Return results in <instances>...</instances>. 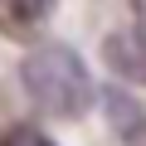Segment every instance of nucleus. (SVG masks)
I'll list each match as a JSON object with an SVG mask.
<instances>
[{"instance_id":"1","label":"nucleus","mask_w":146,"mask_h":146,"mask_svg":"<svg viewBox=\"0 0 146 146\" xmlns=\"http://www.w3.org/2000/svg\"><path fill=\"white\" fill-rule=\"evenodd\" d=\"M20 78H25L29 102L44 107L49 117H78L88 107V98H93V78H88L83 58L68 44H39V49H29Z\"/></svg>"},{"instance_id":"2","label":"nucleus","mask_w":146,"mask_h":146,"mask_svg":"<svg viewBox=\"0 0 146 146\" xmlns=\"http://www.w3.org/2000/svg\"><path fill=\"white\" fill-rule=\"evenodd\" d=\"M102 58H107V68L117 73V78H127V83H146V25L107 34Z\"/></svg>"},{"instance_id":"3","label":"nucleus","mask_w":146,"mask_h":146,"mask_svg":"<svg viewBox=\"0 0 146 146\" xmlns=\"http://www.w3.org/2000/svg\"><path fill=\"white\" fill-rule=\"evenodd\" d=\"M102 107H107V122H112V131L122 136V146H146V107H141L131 93L107 88V93H102Z\"/></svg>"},{"instance_id":"4","label":"nucleus","mask_w":146,"mask_h":146,"mask_svg":"<svg viewBox=\"0 0 146 146\" xmlns=\"http://www.w3.org/2000/svg\"><path fill=\"white\" fill-rule=\"evenodd\" d=\"M49 10H54V0H0V29L15 34V39H25Z\"/></svg>"},{"instance_id":"5","label":"nucleus","mask_w":146,"mask_h":146,"mask_svg":"<svg viewBox=\"0 0 146 146\" xmlns=\"http://www.w3.org/2000/svg\"><path fill=\"white\" fill-rule=\"evenodd\" d=\"M0 146H54L39 127H10L5 136H0Z\"/></svg>"}]
</instances>
